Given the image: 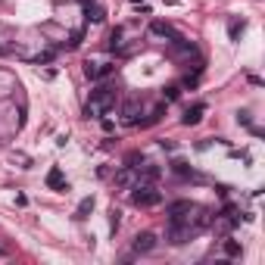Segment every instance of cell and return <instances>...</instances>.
Returning a JSON list of instances; mask_svg holds the SVG:
<instances>
[{
  "label": "cell",
  "mask_w": 265,
  "mask_h": 265,
  "mask_svg": "<svg viewBox=\"0 0 265 265\" xmlns=\"http://www.w3.org/2000/svg\"><path fill=\"white\" fill-rule=\"evenodd\" d=\"M109 72H113V66H100V63H91V59L84 63V75H88L91 81H97V78H106Z\"/></svg>",
  "instance_id": "52a82bcc"
},
{
  "label": "cell",
  "mask_w": 265,
  "mask_h": 265,
  "mask_svg": "<svg viewBox=\"0 0 265 265\" xmlns=\"http://www.w3.org/2000/svg\"><path fill=\"white\" fill-rule=\"evenodd\" d=\"M88 212H94V196H84L75 209V218H88Z\"/></svg>",
  "instance_id": "5bb4252c"
},
{
  "label": "cell",
  "mask_w": 265,
  "mask_h": 265,
  "mask_svg": "<svg viewBox=\"0 0 265 265\" xmlns=\"http://www.w3.org/2000/svg\"><path fill=\"white\" fill-rule=\"evenodd\" d=\"M172 172H175L178 178H191V175H193V169H191V166H187V162H181V159H175V162H172Z\"/></svg>",
  "instance_id": "9a60e30c"
},
{
  "label": "cell",
  "mask_w": 265,
  "mask_h": 265,
  "mask_svg": "<svg viewBox=\"0 0 265 265\" xmlns=\"http://www.w3.org/2000/svg\"><path fill=\"white\" fill-rule=\"evenodd\" d=\"M241 253H243V246L237 241H225V256H228V259H237Z\"/></svg>",
  "instance_id": "2e32d148"
},
{
  "label": "cell",
  "mask_w": 265,
  "mask_h": 265,
  "mask_svg": "<svg viewBox=\"0 0 265 265\" xmlns=\"http://www.w3.org/2000/svg\"><path fill=\"white\" fill-rule=\"evenodd\" d=\"M47 187L50 191H69V184H66V178H63V172H59V169L53 166L47 172Z\"/></svg>",
  "instance_id": "9c48e42d"
},
{
  "label": "cell",
  "mask_w": 265,
  "mask_h": 265,
  "mask_svg": "<svg viewBox=\"0 0 265 265\" xmlns=\"http://www.w3.org/2000/svg\"><path fill=\"white\" fill-rule=\"evenodd\" d=\"M119 216H122V212H119V209H113V212H109V231H113V234L119 231V221H122Z\"/></svg>",
  "instance_id": "ffe728a7"
},
{
  "label": "cell",
  "mask_w": 265,
  "mask_h": 265,
  "mask_svg": "<svg viewBox=\"0 0 265 265\" xmlns=\"http://www.w3.org/2000/svg\"><path fill=\"white\" fill-rule=\"evenodd\" d=\"M243 28H246V25H243V22H231V25H228V35H231V38H234V41H237V38H241V35H243Z\"/></svg>",
  "instance_id": "d6986e66"
},
{
  "label": "cell",
  "mask_w": 265,
  "mask_h": 265,
  "mask_svg": "<svg viewBox=\"0 0 265 265\" xmlns=\"http://www.w3.org/2000/svg\"><path fill=\"white\" fill-rule=\"evenodd\" d=\"M141 166H144V156H141L138 150H134V153H128V156H125V169H141Z\"/></svg>",
  "instance_id": "e0dca14e"
},
{
  "label": "cell",
  "mask_w": 265,
  "mask_h": 265,
  "mask_svg": "<svg viewBox=\"0 0 265 265\" xmlns=\"http://www.w3.org/2000/svg\"><path fill=\"white\" fill-rule=\"evenodd\" d=\"M203 113H206V103H196V106H191V109L184 113V119H181V122H184V125H200Z\"/></svg>",
  "instance_id": "8fae6325"
},
{
  "label": "cell",
  "mask_w": 265,
  "mask_h": 265,
  "mask_svg": "<svg viewBox=\"0 0 265 265\" xmlns=\"http://www.w3.org/2000/svg\"><path fill=\"white\" fill-rule=\"evenodd\" d=\"M178 94H181V88H178V84H169V88H166V100H178Z\"/></svg>",
  "instance_id": "7402d4cb"
},
{
  "label": "cell",
  "mask_w": 265,
  "mask_h": 265,
  "mask_svg": "<svg viewBox=\"0 0 265 265\" xmlns=\"http://www.w3.org/2000/svg\"><path fill=\"white\" fill-rule=\"evenodd\" d=\"M162 113H166V106H156V109H153V113H150V119H147V122H144V125H153V122H156V119H162Z\"/></svg>",
  "instance_id": "44dd1931"
},
{
  "label": "cell",
  "mask_w": 265,
  "mask_h": 265,
  "mask_svg": "<svg viewBox=\"0 0 265 265\" xmlns=\"http://www.w3.org/2000/svg\"><path fill=\"white\" fill-rule=\"evenodd\" d=\"M193 234V228L187 221H169V243H184Z\"/></svg>",
  "instance_id": "5b68a950"
},
{
  "label": "cell",
  "mask_w": 265,
  "mask_h": 265,
  "mask_svg": "<svg viewBox=\"0 0 265 265\" xmlns=\"http://www.w3.org/2000/svg\"><path fill=\"white\" fill-rule=\"evenodd\" d=\"M131 203H134V206H141V209H153V206H159V203H162V193L153 184H134Z\"/></svg>",
  "instance_id": "7a4b0ae2"
},
{
  "label": "cell",
  "mask_w": 265,
  "mask_h": 265,
  "mask_svg": "<svg viewBox=\"0 0 265 265\" xmlns=\"http://www.w3.org/2000/svg\"><path fill=\"white\" fill-rule=\"evenodd\" d=\"M84 3H88V0H84Z\"/></svg>",
  "instance_id": "d4e9b609"
},
{
  "label": "cell",
  "mask_w": 265,
  "mask_h": 265,
  "mask_svg": "<svg viewBox=\"0 0 265 265\" xmlns=\"http://www.w3.org/2000/svg\"><path fill=\"white\" fill-rule=\"evenodd\" d=\"M153 246H156V234H150V231H144V234H138V237H134L131 250H134V253H150Z\"/></svg>",
  "instance_id": "8992f818"
},
{
  "label": "cell",
  "mask_w": 265,
  "mask_h": 265,
  "mask_svg": "<svg viewBox=\"0 0 265 265\" xmlns=\"http://www.w3.org/2000/svg\"><path fill=\"white\" fill-rule=\"evenodd\" d=\"M84 16H88L91 22H103V19H106V10H103V6H97V3H94V6L88 3V10H84Z\"/></svg>",
  "instance_id": "4fadbf2b"
},
{
  "label": "cell",
  "mask_w": 265,
  "mask_h": 265,
  "mask_svg": "<svg viewBox=\"0 0 265 265\" xmlns=\"http://www.w3.org/2000/svg\"><path fill=\"white\" fill-rule=\"evenodd\" d=\"M159 175H162V169H159V166H144V169H141V175H138V184H156V181H159Z\"/></svg>",
  "instance_id": "30bf717a"
},
{
  "label": "cell",
  "mask_w": 265,
  "mask_h": 265,
  "mask_svg": "<svg viewBox=\"0 0 265 265\" xmlns=\"http://www.w3.org/2000/svg\"><path fill=\"white\" fill-rule=\"evenodd\" d=\"M131 3H144V0H131Z\"/></svg>",
  "instance_id": "603a6c76"
},
{
  "label": "cell",
  "mask_w": 265,
  "mask_h": 265,
  "mask_svg": "<svg viewBox=\"0 0 265 265\" xmlns=\"http://www.w3.org/2000/svg\"><path fill=\"white\" fill-rule=\"evenodd\" d=\"M212 216H216L212 209H206V206H193V212L187 216V225H191L193 231H203V228L212 225Z\"/></svg>",
  "instance_id": "277c9868"
},
{
  "label": "cell",
  "mask_w": 265,
  "mask_h": 265,
  "mask_svg": "<svg viewBox=\"0 0 265 265\" xmlns=\"http://www.w3.org/2000/svg\"><path fill=\"white\" fill-rule=\"evenodd\" d=\"M138 116H141V103H138V100H125V103H122V122L134 125V122H138Z\"/></svg>",
  "instance_id": "ba28073f"
},
{
  "label": "cell",
  "mask_w": 265,
  "mask_h": 265,
  "mask_svg": "<svg viewBox=\"0 0 265 265\" xmlns=\"http://www.w3.org/2000/svg\"><path fill=\"white\" fill-rule=\"evenodd\" d=\"M0 53H3V47H0Z\"/></svg>",
  "instance_id": "cb8c5ba5"
},
{
  "label": "cell",
  "mask_w": 265,
  "mask_h": 265,
  "mask_svg": "<svg viewBox=\"0 0 265 265\" xmlns=\"http://www.w3.org/2000/svg\"><path fill=\"white\" fill-rule=\"evenodd\" d=\"M193 206L196 203H191V200H172L166 206V216H169V221H187V216L193 212Z\"/></svg>",
  "instance_id": "3957f363"
},
{
  "label": "cell",
  "mask_w": 265,
  "mask_h": 265,
  "mask_svg": "<svg viewBox=\"0 0 265 265\" xmlns=\"http://www.w3.org/2000/svg\"><path fill=\"white\" fill-rule=\"evenodd\" d=\"M116 184H119V187H128V184H131V169H122V172L116 175Z\"/></svg>",
  "instance_id": "ac0fdd59"
},
{
  "label": "cell",
  "mask_w": 265,
  "mask_h": 265,
  "mask_svg": "<svg viewBox=\"0 0 265 265\" xmlns=\"http://www.w3.org/2000/svg\"><path fill=\"white\" fill-rule=\"evenodd\" d=\"M116 88H109V84H100V88H94L91 91V100H88V106H84V116L88 119H100V116H106L109 109L116 106Z\"/></svg>",
  "instance_id": "6da1fadb"
},
{
  "label": "cell",
  "mask_w": 265,
  "mask_h": 265,
  "mask_svg": "<svg viewBox=\"0 0 265 265\" xmlns=\"http://www.w3.org/2000/svg\"><path fill=\"white\" fill-rule=\"evenodd\" d=\"M150 31H153V35H159V38H178V31H175L169 22H153Z\"/></svg>",
  "instance_id": "7c38bea8"
}]
</instances>
